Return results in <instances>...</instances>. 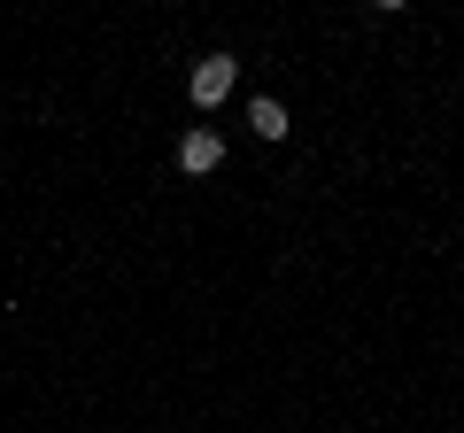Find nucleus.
<instances>
[{
	"instance_id": "f03ea898",
	"label": "nucleus",
	"mask_w": 464,
	"mask_h": 433,
	"mask_svg": "<svg viewBox=\"0 0 464 433\" xmlns=\"http://www.w3.org/2000/svg\"><path fill=\"white\" fill-rule=\"evenodd\" d=\"M217 163H225V140H217L209 124L179 132V170H186V178H201V170H217Z\"/></svg>"
},
{
	"instance_id": "f257e3e1",
	"label": "nucleus",
	"mask_w": 464,
	"mask_h": 433,
	"mask_svg": "<svg viewBox=\"0 0 464 433\" xmlns=\"http://www.w3.org/2000/svg\"><path fill=\"white\" fill-rule=\"evenodd\" d=\"M232 78H240V63H232V54H201V63H194V85H186V93H194V109L232 101Z\"/></svg>"
},
{
	"instance_id": "7ed1b4c3",
	"label": "nucleus",
	"mask_w": 464,
	"mask_h": 433,
	"mask_svg": "<svg viewBox=\"0 0 464 433\" xmlns=\"http://www.w3.org/2000/svg\"><path fill=\"white\" fill-rule=\"evenodd\" d=\"M248 132H256V140H286V132H295V124H286V101L256 93V101H248Z\"/></svg>"
}]
</instances>
